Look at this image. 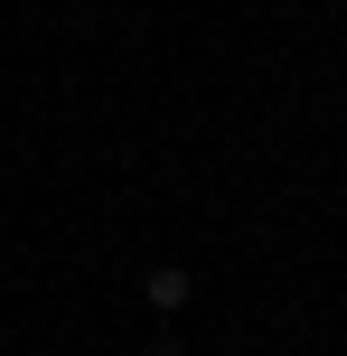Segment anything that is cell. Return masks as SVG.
<instances>
[{
  "label": "cell",
  "mask_w": 347,
  "mask_h": 356,
  "mask_svg": "<svg viewBox=\"0 0 347 356\" xmlns=\"http://www.w3.org/2000/svg\"><path fill=\"white\" fill-rule=\"evenodd\" d=\"M188 291H197V282H188L179 263H160V272H150V282H141V300H150V309H179Z\"/></svg>",
  "instance_id": "cell-1"
},
{
  "label": "cell",
  "mask_w": 347,
  "mask_h": 356,
  "mask_svg": "<svg viewBox=\"0 0 347 356\" xmlns=\"http://www.w3.org/2000/svg\"><path fill=\"white\" fill-rule=\"evenodd\" d=\"M150 356H179V347H150Z\"/></svg>",
  "instance_id": "cell-2"
}]
</instances>
